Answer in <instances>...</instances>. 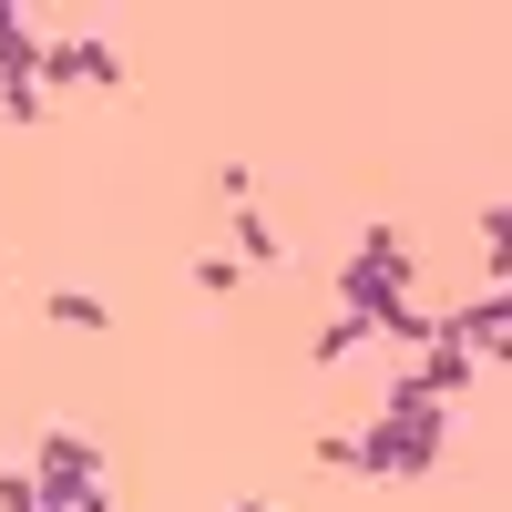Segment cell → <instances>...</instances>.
<instances>
[{"label":"cell","mask_w":512,"mask_h":512,"mask_svg":"<svg viewBox=\"0 0 512 512\" xmlns=\"http://www.w3.org/2000/svg\"><path fill=\"white\" fill-rule=\"evenodd\" d=\"M318 461L328 472H359V431H318Z\"/></svg>","instance_id":"13"},{"label":"cell","mask_w":512,"mask_h":512,"mask_svg":"<svg viewBox=\"0 0 512 512\" xmlns=\"http://www.w3.org/2000/svg\"><path fill=\"white\" fill-rule=\"evenodd\" d=\"M236 277H246L236 256H195V287H205V297H236Z\"/></svg>","instance_id":"11"},{"label":"cell","mask_w":512,"mask_h":512,"mask_svg":"<svg viewBox=\"0 0 512 512\" xmlns=\"http://www.w3.org/2000/svg\"><path fill=\"white\" fill-rule=\"evenodd\" d=\"M31 482H41V502H52V512H72L82 492L103 482V451H93V441H82L72 420H62V431H41V461H31Z\"/></svg>","instance_id":"1"},{"label":"cell","mask_w":512,"mask_h":512,"mask_svg":"<svg viewBox=\"0 0 512 512\" xmlns=\"http://www.w3.org/2000/svg\"><path fill=\"white\" fill-rule=\"evenodd\" d=\"M0 297H11V277H0Z\"/></svg>","instance_id":"16"},{"label":"cell","mask_w":512,"mask_h":512,"mask_svg":"<svg viewBox=\"0 0 512 512\" xmlns=\"http://www.w3.org/2000/svg\"><path fill=\"white\" fill-rule=\"evenodd\" d=\"M431 328H441V318H431V308H410V297H390V308L369 318V338H390V349H431Z\"/></svg>","instance_id":"6"},{"label":"cell","mask_w":512,"mask_h":512,"mask_svg":"<svg viewBox=\"0 0 512 512\" xmlns=\"http://www.w3.org/2000/svg\"><path fill=\"white\" fill-rule=\"evenodd\" d=\"M236 512H277V502H236Z\"/></svg>","instance_id":"15"},{"label":"cell","mask_w":512,"mask_h":512,"mask_svg":"<svg viewBox=\"0 0 512 512\" xmlns=\"http://www.w3.org/2000/svg\"><path fill=\"white\" fill-rule=\"evenodd\" d=\"M0 113H11V123H41V113H52V93H41V82H0Z\"/></svg>","instance_id":"10"},{"label":"cell","mask_w":512,"mask_h":512,"mask_svg":"<svg viewBox=\"0 0 512 512\" xmlns=\"http://www.w3.org/2000/svg\"><path fill=\"white\" fill-rule=\"evenodd\" d=\"M72 512H113V492H103V482H93V492H82V502H72Z\"/></svg>","instance_id":"14"},{"label":"cell","mask_w":512,"mask_h":512,"mask_svg":"<svg viewBox=\"0 0 512 512\" xmlns=\"http://www.w3.org/2000/svg\"><path fill=\"white\" fill-rule=\"evenodd\" d=\"M359 349H369V318H349V308H338V318L318 328V349H308V359H318V369H338V359H359Z\"/></svg>","instance_id":"8"},{"label":"cell","mask_w":512,"mask_h":512,"mask_svg":"<svg viewBox=\"0 0 512 512\" xmlns=\"http://www.w3.org/2000/svg\"><path fill=\"white\" fill-rule=\"evenodd\" d=\"M52 318H62V328H103L113 308H103V297H82V287H52Z\"/></svg>","instance_id":"9"},{"label":"cell","mask_w":512,"mask_h":512,"mask_svg":"<svg viewBox=\"0 0 512 512\" xmlns=\"http://www.w3.org/2000/svg\"><path fill=\"white\" fill-rule=\"evenodd\" d=\"M431 338H441V349H461V359H472V369H482V359L502 369V359H512V287H492V297H472V308H451V318H441Z\"/></svg>","instance_id":"2"},{"label":"cell","mask_w":512,"mask_h":512,"mask_svg":"<svg viewBox=\"0 0 512 512\" xmlns=\"http://www.w3.org/2000/svg\"><path fill=\"white\" fill-rule=\"evenodd\" d=\"M236 246H246V267H287V246H277V226L256 216V195L236 205Z\"/></svg>","instance_id":"7"},{"label":"cell","mask_w":512,"mask_h":512,"mask_svg":"<svg viewBox=\"0 0 512 512\" xmlns=\"http://www.w3.org/2000/svg\"><path fill=\"white\" fill-rule=\"evenodd\" d=\"M0 512H52V502H41V482H31V472H0Z\"/></svg>","instance_id":"12"},{"label":"cell","mask_w":512,"mask_h":512,"mask_svg":"<svg viewBox=\"0 0 512 512\" xmlns=\"http://www.w3.org/2000/svg\"><path fill=\"white\" fill-rule=\"evenodd\" d=\"M359 267L390 287V297H410V267H420V256H410V236H400V226H369V236H359Z\"/></svg>","instance_id":"5"},{"label":"cell","mask_w":512,"mask_h":512,"mask_svg":"<svg viewBox=\"0 0 512 512\" xmlns=\"http://www.w3.org/2000/svg\"><path fill=\"white\" fill-rule=\"evenodd\" d=\"M52 82H103V93H123V52L103 31H82V41H62V52H41V93Z\"/></svg>","instance_id":"3"},{"label":"cell","mask_w":512,"mask_h":512,"mask_svg":"<svg viewBox=\"0 0 512 512\" xmlns=\"http://www.w3.org/2000/svg\"><path fill=\"white\" fill-rule=\"evenodd\" d=\"M0 82H41V31L21 0H0Z\"/></svg>","instance_id":"4"}]
</instances>
